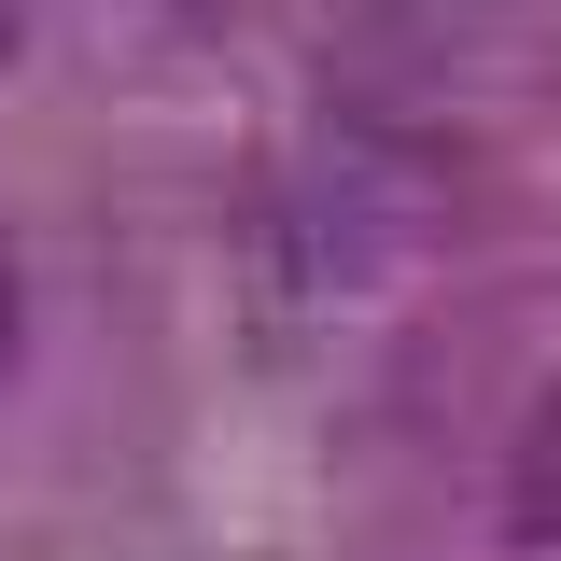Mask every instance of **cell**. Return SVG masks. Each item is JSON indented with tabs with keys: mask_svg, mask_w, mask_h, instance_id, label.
<instances>
[{
	"mask_svg": "<svg viewBox=\"0 0 561 561\" xmlns=\"http://www.w3.org/2000/svg\"><path fill=\"white\" fill-rule=\"evenodd\" d=\"M393 253H408V210L379 197L365 154H323V169H295V183L267 197V267H280V295H365Z\"/></svg>",
	"mask_w": 561,
	"mask_h": 561,
	"instance_id": "cell-1",
	"label": "cell"
},
{
	"mask_svg": "<svg viewBox=\"0 0 561 561\" xmlns=\"http://www.w3.org/2000/svg\"><path fill=\"white\" fill-rule=\"evenodd\" d=\"M505 534H519V548H561V379L519 408V435H505Z\"/></svg>",
	"mask_w": 561,
	"mask_h": 561,
	"instance_id": "cell-2",
	"label": "cell"
},
{
	"mask_svg": "<svg viewBox=\"0 0 561 561\" xmlns=\"http://www.w3.org/2000/svg\"><path fill=\"white\" fill-rule=\"evenodd\" d=\"M14 365H28V267H14V239H0V393H14Z\"/></svg>",
	"mask_w": 561,
	"mask_h": 561,
	"instance_id": "cell-3",
	"label": "cell"
},
{
	"mask_svg": "<svg viewBox=\"0 0 561 561\" xmlns=\"http://www.w3.org/2000/svg\"><path fill=\"white\" fill-rule=\"evenodd\" d=\"M14 43H28V0H0V70H14Z\"/></svg>",
	"mask_w": 561,
	"mask_h": 561,
	"instance_id": "cell-4",
	"label": "cell"
}]
</instances>
